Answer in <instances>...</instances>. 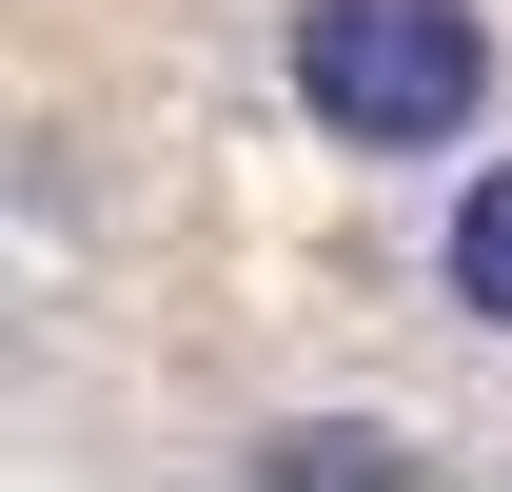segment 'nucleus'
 <instances>
[{"instance_id":"nucleus-1","label":"nucleus","mask_w":512,"mask_h":492,"mask_svg":"<svg viewBox=\"0 0 512 492\" xmlns=\"http://www.w3.org/2000/svg\"><path fill=\"white\" fill-rule=\"evenodd\" d=\"M296 99L355 158H434L493 99V20L473 0H296Z\"/></svg>"},{"instance_id":"nucleus-2","label":"nucleus","mask_w":512,"mask_h":492,"mask_svg":"<svg viewBox=\"0 0 512 492\" xmlns=\"http://www.w3.org/2000/svg\"><path fill=\"white\" fill-rule=\"evenodd\" d=\"M453 296H473V315H493V335H512V158H493V178H473V197H453Z\"/></svg>"},{"instance_id":"nucleus-3","label":"nucleus","mask_w":512,"mask_h":492,"mask_svg":"<svg viewBox=\"0 0 512 492\" xmlns=\"http://www.w3.org/2000/svg\"><path fill=\"white\" fill-rule=\"evenodd\" d=\"M256 473H335V492H375V473H414V453H394V433H355V414H335V433H276Z\"/></svg>"}]
</instances>
